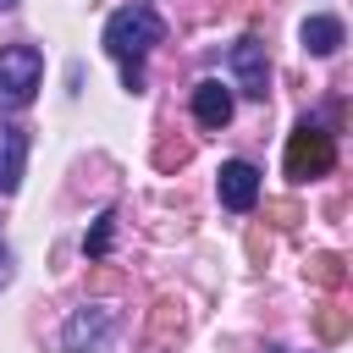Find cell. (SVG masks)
<instances>
[{
	"label": "cell",
	"mask_w": 353,
	"mask_h": 353,
	"mask_svg": "<svg viewBox=\"0 0 353 353\" xmlns=\"http://www.w3.org/2000/svg\"><path fill=\"white\" fill-rule=\"evenodd\" d=\"M160 39H165V22H160V11L143 6V0H132V6H121V11L105 17V39H99V44H105V55L121 66L127 94L143 88V55H149Z\"/></svg>",
	"instance_id": "6da1fadb"
},
{
	"label": "cell",
	"mask_w": 353,
	"mask_h": 353,
	"mask_svg": "<svg viewBox=\"0 0 353 353\" xmlns=\"http://www.w3.org/2000/svg\"><path fill=\"white\" fill-rule=\"evenodd\" d=\"M44 83V55L33 44H0V110H22Z\"/></svg>",
	"instance_id": "7a4b0ae2"
},
{
	"label": "cell",
	"mask_w": 353,
	"mask_h": 353,
	"mask_svg": "<svg viewBox=\"0 0 353 353\" xmlns=\"http://www.w3.org/2000/svg\"><path fill=\"white\" fill-rule=\"evenodd\" d=\"M331 165H336L331 132L314 127V121H298L292 138H287V176H292V182H309V176H325Z\"/></svg>",
	"instance_id": "3957f363"
},
{
	"label": "cell",
	"mask_w": 353,
	"mask_h": 353,
	"mask_svg": "<svg viewBox=\"0 0 353 353\" xmlns=\"http://www.w3.org/2000/svg\"><path fill=\"white\" fill-rule=\"evenodd\" d=\"M110 331H116V309L110 303H83L61 325V353H99L110 342Z\"/></svg>",
	"instance_id": "277c9868"
},
{
	"label": "cell",
	"mask_w": 353,
	"mask_h": 353,
	"mask_svg": "<svg viewBox=\"0 0 353 353\" xmlns=\"http://www.w3.org/2000/svg\"><path fill=\"white\" fill-rule=\"evenodd\" d=\"M226 66H232L237 94H248V99H265L270 94V55H265L259 39H237L232 55H226Z\"/></svg>",
	"instance_id": "5b68a950"
},
{
	"label": "cell",
	"mask_w": 353,
	"mask_h": 353,
	"mask_svg": "<svg viewBox=\"0 0 353 353\" xmlns=\"http://www.w3.org/2000/svg\"><path fill=\"white\" fill-rule=\"evenodd\" d=\"M215 193H221V210L248 215V210L259 204V171H254L248 160H226L221 176H215Z\"/></svg>",
	"instance_id": "8992f818"
},
{
	"label": "cell",
	"mask_w": 353,
	"mask_h": 353,
	"mask_svg": "<svg viewBox=\"0 0 353 353\" xmlns=\"http://www.w3.org/2000/svg\"><path fill=\"white\" fill-rule=\"evenodd\" d=\"M232 110H237V99H232V88H226L221 77H204V83H193V121H199V127L221 132V127L232 121Z\"/></svg>",
	"instance_id": "52a82bcc"
},
{
	"label": "cell",
	"mask_w": 353,
	"mask_h": 353,
	"mask_svg": "<svg viewBox=\"0 0 353 353\" xmlns=\"http://www.w3.org/2000/svg\"><path fill=\"white\" fill-rule=\"evenodd\" d=\"M28 171V127L0 121V193H17Z\"/></svg>",
	"instance_id": "ba28073f"
},
{
	"label": "cell",
	"mask_w": 353,
	"mask_h": 353,
	"mask_svg": "<svg viewBox=\"0 0 353 353\" xmlns=\"http://www.w3.org/2000/svg\"><path fill=\"white\" fill-rule=\"evenodd\" d=\"M298 39H303V50H309V55H320V61H325V55H336V50L347 44V28H342V17H325V11H320V17H303Z\"/></svg>",
	"instance_id": "9c48e42d"
},
{
	"label": "cell",
	"mask_w": 353,
	"mask_h": 353,
	"mask_svg": "<svg viewBox=\"0 0 353 353\" xmlns=\"http://www.w3.org/2000/svg\"><path fill=\"white\" fill-rule=\"evenodd\" d=\"M110 232H116V215L105 210V215L83 232V254H88V259H105V254H110Z\"/></svg>",
	"instance_id": "30bf717a"
},
{
	"label": "cell",
	"mask_w": 353,
	"mask_h": 353,
	"mask_svg": "<svg viewBox=\"0 0 353 353\" xmlns=\"http://www.w3.org/2000/svg\"><path fill=\"white\" fill-rule=\"evenodd\" d=\"M11 276V254H6V243H0V281Z\"/></svg>",
	"instance_id": "8fae6325"
},
{
	"label": "cell",
	"mask_w": 353,
	"mask_h": 353,
	"mask_svg": "<svg viewBox=\"0 0 353 353\" xmlns=\"http://www.w3.org/2000/svg\"><path fill=\"white\" fill-rule=\"evenodd\" d=\"M11 6H17V0H0V11H11Z\"/></svg>",
	"instance_id": "7c38bea8"
}]
</instances>
